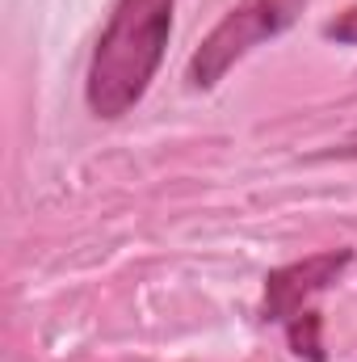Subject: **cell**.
Listing matches in <instances>:
<instances>
[{
	"mask_svg": "<svg viewBox=\"0 0 357 362\" xmlns=\"http://www.w3.org/2000/svg\"><path fill=\"white\" fill-rule=\"evenodd\" d=\"M173 30V0H118L89 59L85 97L97 118H122L147 93Z\"/></svg>",
	"mask_w": 357,
	"mask_h": 362,
	"instance_id": "obj_1",
	"label": "cell"
},
{
	"mask_svg": "<svg viewBox=\"0 0 357 362\" xmlns=\"http://www.w3.org/2000/svg\"><path fill=\"white\" fill-rule=\"evenodd\" d=\"M307 0H240L210 34L206 42L193 51L189 59V85L193 89H214L253 47H261L265 38H277L286 25H294V17L303 13Z\"/></svg>",
	"mask_w": 357,
	"mask_h": 362,
	"instance_id": "obj_2",
	"label": "cell"
},
{
	"mask_svg": "<svg viewBox=\"0 0 357 362\" xmlns=\"http://www.w3.org/2000/svg\"><path fill=\"white\" fill-rule=\"evenodd\" d=\"M353 262V249H328V253H315V257H303L294 266H282L265 278V303H261V316L265 320H290L303 312V303L320 291H328L341 274L349 270Z\"/></svg>",
	"mask_w": 357,
	"mask_h": 362,
	"instance_id": "obj_3",
	"label": "cell"
},
{
	"mask_svg": "<svg viewBox=\"0 0 357 362\" xmlns=\"http://www.w3.org/2000/svg\"><path fill=\"white\" fill-rule=\"evenodd\" d=\"M320 329H324V320H320V312H298V316H290V346H294V354L307 362H324V341H320Z\"/></svg>",
	"mask_w": 357,
	"mask_h": 362,
	"instance_id": "obj_4",
	"label": "cell"
},
{
	"mask_svg": "<svg viewBox=\"0 0 357 362\" xmlns=\"http://www.w3.org/2000/svg\"><path fill=\"white\" fill-rule=\"evenodd\" d=\"M328 38H337V42H357V4L328 25Z\"/></svg>",
	"mask_w": 357,
	"mask_h": 362,
	"instance_id": "obj_5",
	"label": "cell"
}]
</instances>
